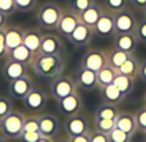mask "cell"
<instances>
[{
	"label": "cell",
	"instance_id": "obj_51",
	"mask_svg": "<svg viewBox=\"0 0 146 142\" xmlns=\"http://www.w3.org/2000/svg\"><path fill=\"white\" fill-rule=\"evenodd\" d=\"M143 134H145V137H146V130H145V131H143Z\"/></svg>",
	"mask_w": 146,
	"mask_h": 142
},
{
	"label": "cell",
	"instance_id": "obj_4",
	"mask_svg": "<svg viewBox=\"0 0 146 142\" xmlns=\"http://www.w3.org/2000/svg\"><path fill=\"white\" fill-rule=\"evenodd\" d=\"M77 91V84L70 76L59 75L54 77L50 83V94L55 101L64 100L65 97Z\"/></svg>",
	"mask_w": 146,
	"mask_h": 142
},
{
	"label": "cell",
	"instance_id": "obj_17",
	"mask_svg": "<svg viewBox=\"0 0 146 142\" xmlns=\"http://www.w3.org/2000/svg\"><path fill=\"white\" fill-rule=\"evenodd\" d=\"M65 47L62 40L55 35H43L40 46L41 54H51V55H61L64 54Z\"/></svg>",
	"mask_w": 146,
	"mask_h": 142
},
{
	"label": "cell",
	"instance_id": "obj_50",
	"mask_svg": "<svg viewBox=\"0 0 146 142\" xmlns=\"http://www.w3.org/2000/svg\"><path fill=\"white\" fill-rule=\"evenodd\" d=\"M143 100H145V105H146V92H145V95H143Z\"/></svg>",
	"mask_w": 146,
	"mask_h": 142
},
{
	"label": "cell",
	"instance_id": "obj_42",
	"mask_svg": "<svg viewBox=\"0 0 146 142\" xmlns=\"http://www.w3.org/2000/svg\"><path fill=\"white\" fill-rule=\"evenodd\" d=\"M7 47H6V40H4V29H0V59L7 58Z\"/></svg>",
	"mask_w": 146,
	"mask_h": 142
},
{
	"label": "cell",
	"instance_id": "obj_33",
	"mask_svg": "<svg viewBox=\"0 0 146 142\" xmlns=\"http://www.w3.org/2000/svg\"><path fill=\"white\" fill-rule=\"evenodd\" d=\"M109 135V141L110 142H131L132 139V135L128 133H124L120 128H113L110 133L108 134Z\"/></svg>",
	"mask_w": 146,
	"mask_h": 142
},
{
	"label": "cell",
	"instance_id": "obj_30",
	"mask_svg": "<svg viewBox=\"0 0 146 142\" xmlns=\"http://www.w3.org/2000/svg\"><path fill=\"white\" fill-rule=\"evenodd\" d=\"M94 128L109 134L113 128H116V119H94Z\"/></svg>",
	"mask_w": 146,
	"mask_h": 142
},
{
	"label": "cell",
	"instance_id": "obj_21",
	"mask_svg": "<svg viewBox=\"0 0 146 142\" xmlns=\"http://www.w3.org/2000/svg\"><path fill=\"white\" fill-rule=\"evenodd\" d=\"M99 90H101V100H102V102H105V104H112V105L117 106L125 98V95L114 84H109V86L102 87Z\"/></svg>",
	"mask_w": 146,
	"mask_h": 142
},
{
	"label": "cell",
	"instance_id": "obj_31",
	"mask_svg": "<svg viewBox=\"0 0 146 142\" xmlns=\"http://www.w3.org/2000/svg\"><path fill=\"white\" fill-rule=\"evenodd\" d=\"M40 130V115H28L24 120L22 131H39Z\"/></svg>",
	"mask_w": 146,
	"mask_h": 142
},
{
	"label": "cell",
	"instance_id": "obj_15",
	"mask_svg": "<svg viewBox=\"0 0 146 142\" xmlns=\"http://www.w3.org/2000/svg\"><path fill=\"white\" fill-rule=\"evenodd\" d=\"M80 17L79 14L73 13V11H68V13H62V17L59 19V24L57 26L58 33L61 35L62 37L68 39L72 32L76 29V26L80 24Z\"/></svg>",
	"mask_w": 146,
	"mask_h": 142
},
{
	"label": "cell",
	"instance_id": "obj_47",
	"mask_svg": "<svg viewBox=\"0 0 146 142\" xmlns=\"http://www.w3.org/2000/svg\"><path fill=\"white\" fill-rule=\"evenodd\" d=\"M52 142H70V138L69 137H55Z\"/></svg>",
	"mask_w": 146,
	"mask_h": 142
},
{
	"label": "cell",
	"instance_id": "obj_32",
	"mask_svg": "<svg viewBox=\"0 0 146 142\" xmlns=\"http://www.w3.org/2000/svg\"><path fill=\"white\" fill-rule=\"evenodd\" d=\"M94 3H95L94 0H69V9L76 14H80L84 10L91 7Z\"/></svg>",
	"mask_w": 146,
	"mask_h": 142
},
{
	"label": "cell",
	"instance_id": "obj_6",
	"mask_svg": "<svg viewBox=\"0 0 146 142\" xmlns=\"http://www.w3.org/2000/svg\"><path fill=\"white\" fill-rule=\"evenodd\" d=\"M94 35L102 39H109L113 37L116 35V25H114V14L110 11H104L99 19L97 21V24L92 28Z\"/></svg>",
	"mask_w": 146,
	"mask_h": 142
},
{
	"label": "cell",
	"instance_id": "obj_29",
	"mask_svg": "<svg viewBox=\"0 0 146 142\" xmlns=\"http://www.w3.org/2000/svg\"><path fill=\"white\" fill-rule=\"evenodd\" d=\"M119 115V110L116 105L102 102L94 112V119H116Z\"/></svg>",
	"mask_w": 146,
	"mask_h": 142
},
{
	"label": "cell",
	"instance_id": "obj_46",
	"mask_svg": "<svg viewBox=\"0 0 146 142\" xmlns=\"http://www.w3.org/2000/svg\"><path fill=\"white\" fill-rule=\"evenodd\" d=\"M6 26H7V15H4L0 11V29H4Z\"/></svg>",
	"mask_w": 146,
	"mask_h": 142
},
{
	"label": "cell",
	"instance_id": "obj_8",
	"mask_svg": "<svg viewBox=\"0 0 146 142\" xmlns=\"http://www.w3.org/2000/svg\"><path fill=\"white\" fill-rule=\"evenodd\" d=\"M57 105H58L59 113L64 117H69L81 112V109H83V100H81L80 94L76 91L73 94H70V95L65 97L64 100L57 101Z\"/></svg>",
	"mask_w": 146,
	"mask_h": 142
},
{
	"label": "cell",
	"instance_id": "obj_1",
	"mask_svg": "<svg viewBox=\"0 0 146 142\" xmlns=\"http://www.w3.org/2000/svg\"><path fill=\"white\" fill-rule=\"evenodd\" d=\"M32 70L41 79L52 80L54 77L59 76L65 69V61L61 55H51V54H41L39 52L35 55L32 64Z\"/></svg>",
	"mask_w": 146,
	"mask_h": 142
},
{
	"label": "cell",
	"instance_id": "obj_25",
	"mask_svg": "<svg viewBox=\"0 0 146 142\" xmlns=\"http://www.w3.org/2000/svg\"><path fill=\"white\" fill-rule=\"evenodd\" d=\"M139 66H141V62L135 58L134 54H131L127 58V61L117 69V72L121 75L128 76V77H132V79H137L139 75Z\"/></svg>",
	"mask_w": 146,
	"mask_h": 142
},
{
	"label": "cell",
	"instance_id": "obj_35",
	"mask_svg": "<svg viewBox=\"0 0 146 142\" xmlns=\"http://www.w3.org/2000/svg\"><path fill=\"white\" fill-rule=\"evenodd\" d=\"M13 110V101L10 97L0 95V120L6 117Z\"/></svg>",
	"mask_w": 146,
	"mask_h": 142
},
{
	"label": "cell",
	"instance_id": "obj_44",
	"mask_svg": "<svg viewBox=\"0 0 146 142\" xmlns=\"http://www.w3.org/2000/svg\"><path fill=\"white\" fill-rule=\"evenodd\" d=\"M138 76L141 77V80H143V82L146 83V59L141 62V66H139V75Z\"/></svg>",
	"mask_w": 146,
	"mask_h": 142
},
{
	"label": "cell",
	"instance_id": "obj_45",
	"mask_svg": "<svg viewBox=\"0 0 146 142\" xmlns=\"http://www.w3.org/2000/svg\"><path fill=\"white\" fill-rule=\"evenodd\" d=\"M130 3L134 4L137 9H142V10L146 9V0H130Z\"/></svg>",
	"mask_w": 146,
	"mask_h": 142
},
{
	"label": "cell",
	"instance_id": "obj_28",
	"mask_svg": "<svg viewBox=\"0 0 146 142\" xmlns=\"http://www.w3.org/2000/svg\"><path fill=\"white\" fill-rule=\"evenodd\" d=\"M134 80H135V79L128 77V76H125V75H121V73L117 72V76L114 77L113 84L125 97H128L131 92L134 91V87H135V86H134Z\"/></svg>",
	"mask_w": 146,
	"mask_h": 142
},
{
	"label": "cell",
	"instance_id": "obj_9",
	"mask_svg": "<svg viewBox=\"0 0 146 142\" xmlns=\"http://www.w3.org/2000/svg\"><path fill=\"white\" fill-rule=\"evenodd\" d=\"M73 79L77 84V88H81L84 91H92L98 87L97 83V72L91 70L88 68L81 66L76 69Z\"/></svg>",
	"mask_w": 146,
	"mask_h": 142
},
{
	"label": "cell",
	"instance_id": "obj_16",
	"mask_svg": "<svg viewBox=\"0 0 146 142\" xmlns=\"http://www.w3.org/2000/svg\"><path fill=\"white\" fill-rule=\"evenodd\" d=\"M138 39L135 33H116L113 36V47L119 50L134 54L138 48Z\"/></svg>",
	"mask_w": 146,
	"mask_h": 142
},
{
	"label": "cell",
	"instance_id": "obj_23",
	"mask_svg": "<svg viewBox=\"0 0 146 142\" xmlns=\"http://www.w3.org/2000/svg\"><path fill=\"white\" fill-rule=\"evenodd\" d=\"M33 58H35L33 52L24 44H19L18 47H15V48H13V50H10L7 52V59H13V61H17V62L25 64V65H31Z\"/></svg>",
	"mask_w": 146,
	"mask_h": 142
},
{
	"label": "cell",
	"instance_id": "obj_24",
	"mask_svg": "<svg viewBox=\"0 0 146 142\" xmlns=\"http://www.w3.org/2000/svg\"><path fill=\"white\" fill-rule=\"evenodd\" d=\"M117 76V70L112 68L109 64H106L104 68H101L97 72V83H98V88H102L106 87L109 84H113L114 77Z\"/></svg>",
	"mask_w": 146,
	"mask_h": 142
},
{
	"label": "cell",
	"instance_id": "obj_43",
	"mask_svg": "<svg viewBox=\"0 0 146 142\" xmlns=\"http://www.w3.org/2000/svg\"><path fill=\"white\" fill-rule=\"evenodd\" d=\"M69 138H70V142H90V133L76 135V137H69Z\"/></svg>",
	"mask_w": 146,
	"mask_h": 142
},
{
	"label": "cell",
	"instance_id": "obj_27",
	"mask_svg": "<svg viewBox=\"0 0 146 142\" xmlns=\"http://www.w3.org/2000/svg\"><path fill=\"white\" fill-rule=\"evenodd\" d=\"M130 55L131 54H128V52H124V51L119 50V48H114V47H112L109 51H106L108 64H109L112 68H114L116 70L127 61V58H128Z\"/></svg>",
	"mask_w": 146,
	"mask_h": 142
},
{
	"label": "cell",
	"instance_id": "obj_7",
	"mask_svg": "<svg viewBox=\"0 0 146 142\" xmlns=\"http://www.w3.org/2000/svg\"><path fill=\"white\" fill-rule=\"evenodd\" d=\"M47 100H48V95L43 88L33 87L22 100V104L25 109L29 112H41L47 105Z\"/></svg>",
	"mask_w": 146,
	"mask_h": 142
},
{
	"label": "cell",
	"instance_id": "obj_13",
	"mask_svg": "<svg viewBox=\"0 0 146 142\" xmlns=\"http://www.w3.org/2000/svg\"><path fill=\"white\" fill-rule=\"evenodd\" d=\"M80 64L81 66L88 68L94 72H98L101 68H104L108 64L106 52L102 50H90L83 55Z\"/></svg>",
	"mask_w": 146,
	"mask_h": 142
},
{
	"label": "cell",
	"instance_id": "obj_36",
	"mask_svg": "<svg viewBox=\"0 0 146 142\" xmlns=\"http://www.w3.org/2000/svg\"><path fill=\"white\" fill-rule=\"evenodd\" d=\"M41 137L43 135L40 131H22L17 139L18 142H37Z\"/></svg>",
	"mask_w": 146,
	"mask_h": 142
},
{
	"label": "cell",
	"instance_id": "obj_39",
	"mask_svg": "<svg viewBox=\"0 0 146 142\" xmlns=\"http://www.w3.org/2000/svg\"><path fill=\"white\" fill-rule=\"evenodd\" d=\"M0 11L4 14V15H13L17 11L15 9V1L14 0H0Z\"/></svg>",
	"mask_w": 146,
	"mask_h": 142
},
{
	"label": "cell",
	"instance_id": "obj_34",
	"mask_svg": "<svg viewBox=\"0 0 146 142\" xmlns=\"http://www.w3.org/2000/svg\"><path fill=\"white\" fill-rule=\"evenodd\" d=\"M128 3H130V0H104L105 7L110 13H117V11L127 9Z\"/></svg>",
	"mask_w": 146,
	"mask_h": 142
},
{
	"label": "cell",
	"instance_id": "obj_26",
	"mask_svg": "<svg viewBox=\"0 0 146 142\" xmlns=\"http://www.w3.org/2000/svg\"><path fill=\"white\" fill-rule=\"evenodd\" d=\"M101 14H102V9L98 6L97 3H94L91 7H88L87 10H84L83 13H80L79 17H80V21L83 24L94 28V25L97 24V21L101 17Z\"/></svg>",
	"mask_w": 146,
	"mask_h": 142
},
{
	"label": "cell",
	"instance_id": "obj_10",
	"mask_svg": "<svg viewBox=\"0 0 146 142\" xmlns=\"http://www.w3.org/2000/svg\"><path fill=\"white\" fill-rule=\"evenodd\" d=\"M65 133L68 137H76V135H81V134H88L90 130V123L88 119L81 115H73V116L66 117L65 121Z\"/></svg>",
	"mask_w": 146,
	"mask_h": 142
},
{
	"label": "cell",
	"instance_id": "obj_20",
	"mask_svg": "<svg viewBox=\"0 0 146 142\" xmlns=\"http://www.w3.org/2000/svg\"><path fill=\"white\" fill-rule=\"evenodd\" d=\"M4 40L7 50H13L24 42V29L18 26H6L4 28Z\"/></svg>",
	"mask_w": 146,
	"mask_h": 142
},
{
	"label": "cell",
	"instance_id": "obj_14",
	"mask_svg": "<svg viewBox=\"0 0 146 142\" xmlns=\"http://www.w3.org/2000/svg\"><path fill=\"white\" fill-rule=\"evenodd\" d=\"M43 137H48V138H55L61 131V123L58 120L57 116L51 115V113H44L40 115V130Z\"/></svg>",
	"mask_w": 146,
	"mask_h": 142
},
{
	"label": "cell",
	"instance_id": "obj_37",
	"mask_svg": "<svg viewBox=\"0 0 146 142\" xmlns=\"http://www.w3.org/2000/svg\"><path fill=\"white\" fill-rule=\"evenodd\" d=\"M14 1H15L17 11H21V13H26V11L33 10L37 3V0H14Z\"/></svg>",
	"mask_w": 146,
	"mask_h": 142
},
{
	"label": "cell",
	"instance_id": "obj_40",
	"mask_svg": "<svg viewBox=\"0 0 146 142\" xmlns=\"http://www.w3.org/2000/svg\"><path fill=\"white\" fill-rule=\"evenodd\" d=\"M135 36H137L138 42L146 43V18L138 21V26H137V31H135Z\"/></svg>",
	"mask_w": 146,
	"mask_h": 142
},
{
	"label": "cell",
	"instance_id": "obj_19",
	"mask_svg": "<svg viewBox=\"0 0 146 142\" xmlns=\"http://www.w3.org/2000/svg\"><path fill=\"white\" fill-rule=\"evenodd\" d=\"M41 39H43V35L40 33L39 29H25L22 44L32 51L33 55H37L40 52Z\"/></svg>",
	"mask_w": 146,
	"mask_h": 142
},
{
	"label": "cell",
	"instance_id": "obj_38",
	"mask_svg": "<svg viewBox=\"0 0 146 142\" xmlns=\"http://www.w3.org/2000/svg\"><path fill=\"white\" fill-rule=\"evenodd\" d=\"M135 121H137V128L141 133H143L146 130V105L135 113Z\"/></svg>",
	"mask_w": 146,
	"mask_h": 142
},
{
	"label": "cell",
	"instance_id": "obj_52",
	"mask_svg": "<svg viewBox=\"0 0 146 142\" xmlns=\"http://www.w3.org/2000/svg\"><path fill=\"white\" fill-rule=\"evenodd\" d=\"M145 18H146V9H145Z\"/></svg>",
	"mask_w": 146,
	"mask_h": 142
},
{
	"label": "cell",
	"instance_id": "obj_5",
	"mask_svg": "<svg viewBox=\"0 0 146 142\" xmlns=\"http://www.w3.org/2000/svg\"><path fill=\"white\" fill-rule=\"evenodd\" d=\"M114 14V25H116V33H135L138 19L134 15V13L128 9L113 13Z\"/></svg>",
	"mask_w": 146,
	"mask_h": 142
},
{
	"label": "cell",
	"instance_id": "obj_48",
	"mask_svg": "<svg viewBox=\"0 0 146 142\" xmlns=\"http://www.w3.org/2000/svg\"><path fill=\"white\" fill-rule=\"evenodd\" d=\"M37 142H52V138H48V137H41Z\"/></svg>",
	"mask_w": 146,
	"mask_h": 142
},
{
	"label": "cell",
	"instance_id": "obj_49",
	"mask_svg": "<svg viewBox=\"0 0 146 142\" xmlns=\"http://www.w3.org/2000/svg\"><path fill=\"white\" fill-rule=\"evenodd\" d=\"M0 142H7V138H6L1 133H0Z\"/></svg>",
	"mask_w": 146,
	"mask_h": 142
},
{
	"label": "cell",
	"instance_id": "obj_41",
	"mask_svg": "<svg viewBox=\"0 0 146 142\" xmlns=\"http://www.w3.org/2000/svg\"><path fill=\"white\" fill-rule=\"evenodd\" d=\"M90 142H110L109 141V135L98 130H91L90 131Z\"/></svg>",
	"mask_w": 146,
	"mask_h": 142
},
{
	"label": "cell",
	"instance_id": "obj_22",
	"mask_svg": "<svg viewBox=\"0 0 146 142\" xmlns=\"http://www.w3.org/2000/svg\"><path fill=\"white\" fill-rule=\"evenodd\" d=\"M116 127L123 130L124 133H128L131 135H134L138 131L137 121H135V115H132L130 112L119 113L117 117H116Z\"/></svg>",
	"mask_w": 146,
	"mask_h": 142
},
{
	"label": "cell",
	"instance_id": "obj_2",
	"mask_svg": "<svg viewBox=\"0 0 146 142\" xmlns=\"http://www.w3.org/2000/svg\"><path fill=\"white\" fill-rule=\"evenodd\" d=\"M62 9L54 1H47L44 4H41L40 9L37 10L36 19L40 28L47 29V31H55L59 19L62 17Z\"/></svg>",
	"mask_w": 146,
	"mask_h": 142
},
{
	"label": "cell",
	"instance_id": "obj_11",
	"mask_svg": "<svg viewBox=\"0 0 146 142\" xmlns=\"http://www.w3.org/2000/svg\"><path fill=\"white\" fill-rule=\"evenodd\" d=\"M33 87V80L29 75H25L22 77H18L15 80L8 82V92L10 97L15 98V100L22 101L26 97V94L32 90Z\"/></svg>",
	"mask_w": 146,
	"mask_h": 142
},
{
	"label": "cell",
	"instance_id": "obj_18",
	"mask_svg": "<svg viewBox=\"0 0 146 142\" xmlns=\"http://www.w3.org/2000/svg\"><path fill=\"white\" fill-rule=\"evenodd\" d=\"M1 73H3L4 80L11 82V80H15L18 77H22V76L28 75V65L17 62V61H13V59H7L4 66H3Z\"/></svg>",
	"mask_w": 146,
	"mask_h": 142
},
{
	"label": "cell",
	"instance_id": "obj_12",
	"mask_svg": "<svg viewBox=\"0 0 146 142\" xmlns=\"http://www.w3.org/2000/svg\"><path fill=\"white\" fill-rule=\"evenodd\" d=\"M94 36V31L92 28L86 24L80 22L79 25L76 26V29L72 32V35L68 37V40L72 43L74 47L80 48V47H86L91 43V39Z\"/></svg>",
	"mask_w": 146,
	"mask_h": 142
},
{
	"label": "cell",
	"instance_id": "obj_3",
	"mask_svg": "<svg viewBox=\"0 0 146 142\" xmlns=\"http://www.w3.org/2000/svg\"><path fill=\"white\" fill-rule=\"evenodd\" d=\"M24 113L13 109L7 116L0 120V133L7 139H17L24 130Z\"/></svg>",
	"mask_w": 146,
	"mask_h": 142
},
{
	"label": "cell",
	"instance_id": "obj_53",
	"mask_svg": "<svg viewBox=\"0 0 146 142\" xmlns=\"http://www.w3.org/2000/svg\"><path fill=\"white\" fill-rule=\"evenodd\" d=\"M143 142H146V139H145V141H143Z\"/></svg>",
	"mask_w": 146,
	"mask_h": 142
}]
</instances>
